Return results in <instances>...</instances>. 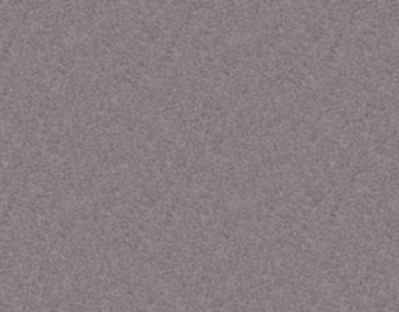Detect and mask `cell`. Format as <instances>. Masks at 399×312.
<instances>
[]
</instances>
